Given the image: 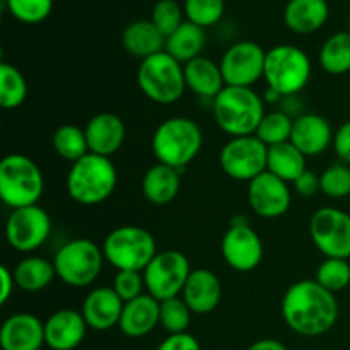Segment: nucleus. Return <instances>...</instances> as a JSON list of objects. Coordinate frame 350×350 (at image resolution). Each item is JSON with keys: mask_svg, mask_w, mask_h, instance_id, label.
I'll return each mask as SVG.
<instances>
[{"mask_svg": "<svg viewBox=\"0 0 350 350\" xmlns=\"http://www.w3.org/2000/svg\"><path fill=\"white\" fill-rule=\"evenodd\" d=\"M280 313L287 327L303 337H320L335 327L338 303L335 294L321 287L317 280L304 279L286 291Z\"/></svg>", "mask_w": 350, "mask_h": 350, "instance_id": "1", "label": "nucleus"}, {"mask_svg": "<svg viewBox=\"0 0 350 350\" xmlns=\"http://www.w3.org/2000/svg\"><path fill=\"white\" fill-rule=\"evenodd\" d=\"M212 113L219 129L231 137L255 135L265 116L263 101L252 88L226 85L212 99Z\"/></svg>", "mask_w": 350, "mask_h": 350, "instance_id": "2", "label": "nucleus"}, {"mask_svg": "<svg viewBox=\"0 0 350 350\" xmlns=\"http://www.w3.org/2000/svg\"><path fill=\"white\" fill-rule=\"evenodd\" d=\"M118 183V173L109 157L85 154L67 174V191L77 204L92 207L108 200Z\"/></svg>", "mask_w": 350, "mask_h": 350, "instance_id": "3", "label": "nucleus"}, {"mask_svg": "<svg viewBox=\"0 0 350 350\" xmlns=\"http://www.w3.org/2000/svg\"><path fill=\"white\" fill-rule=\"evenodd\" d=\"M204 144L200 126L187 116H173L161 123L152 135V152L161 164L181 171L198 156Z\"/></svg>", "mask_w": 350, "mask_h": 350, "instance_id": "4", "label": "nucleus"}, {"mask_svg": "<svg viewBox=\"0 0 350 350\" xmlns=\"http://www.w3.org/2000/svg\"><path fill=\"white\" fill-rule=\"evenodd\" d=\"M44 191L43 171L24 154H7L0 163V198L7 207L38 205Z\"/></svg>", "mask_w": 350, "mask_h": 350, "instance_id": "5", "label": "nucleus"}, {"mask_svg": "<svg viewBox=\"0 0 350 350\" xmlns=\"http://www.w3.org/2000/svg\"><path fill=\"white\" fill-rule=\"evenodd\" d=\"M101 248L106 262L111 263L118 272H144L157 255L154 236L139 226H122L113 229L105 238Z\"/></svg>", "mask_w": 350, "mask_h": 350, "instance_id": "6", "label": "nucleus"}, {"mask_svg": "<svg viewBox=\"0 0 350 350\" xmlns=\"http://www.w3.org/2000/svg\"><path fill=\"white\" fill-rule=\"evenodd\" d=\"M263 79L269 89L282 98L296 96L311 79L310 57L294 44H277L267 51Z\"/></svg>", "mask_w": 350, "mask_h": 350, "instance_id": "7", "label": "nucleus"}, {"mask_svg": "<svg viewBox=\"0 0 350 350\" xmlns=\"http://www.w3.org/2000/svg\"><path fill=\"white\" fill-rule=\"evenodd\" d=\"M137 84L150 101L157 105H173L187 89L183 64L166 51L152 55L140 62Z\"/></svg>", "mask_w": 350, "mask_h": 350, "instance_id": "8", "label": "nucleus"}, {"mask_svg": "<svg viewBox=\"0 0 350 350\" xmlns=\"http://www.w3.org/2000/svg\"><path fill=\"white\" fill-rule=\"evenodd\" d=\"M103 263H105L103 248L85 238L67 241L53 258L58 279L75 289L94 284L101 275Z\"/></svg>", "mask_w": 350, "mask_h": 350, "instance_id": "9", "label": "nucleus"}, {"mask_svg": "<svg viewBox=\"0 0 350 350\" xmlns=\"http://www.w3.org/2000/svg\"><path fill=\"white\" fill-rule=\"evenodd\" d=\"M142 273L147 294L156 297L157 301H164L183 293L191 269L183 253L178 250H166V252H157Z\"/></svg>", "mask_w": 350, "mask_h": 350, "instance_id": "10", "label": "nucleus"}, {"mask_svg": "<svg viewBox=\"0 0 350 350\" xmlns=\"http://www.w3.org/2000/svg\"><path fill=\"white\" fill-rule=\"evenodd\" d=\"M269 147L256 135L231 137L219 154L222 171L231 180L253 181L267 171Z\"/></svg>", "mask_w": 350, "mask_h": 350, "instance_id": "11", "label": "nucleus"}, {"mask_svg": "<svg viewBox=\"0 0 350 350\" xmlns=\"http://www.w3.org/2000/svg\"><path fill=\"white\" fill-rule=\"evenodd\" d=\"M310 234L327 258H350V214L335 207H321L311 215Z\"/></svg>", "mask_w": 350, "mask_h": 350, "instance_id": "12", "label": "nucleus"}, {"mask_svg": "<svg viewBox=\"0 0 350 350\" xmlns=\"http://www.w3.org/2000/svg\"><path fill=\"white\" fill-rule=\"evenodd\" d=\"M51 219L40 205L14 208L5 222V238L10 248L19 253L36 252L46 243Z\"/></svg>", "mask_w": 350, "mask_h": 350, "instance_id": "13", "label": "nucleus"}, {"mask_svg": "<svg viewBox=\"0 0 350 350\" xmlns=\"http://www.w3.org/2000/svg\"><path fill=\"white\" fill-rule=\"evenodd\" d=\"M221 252L222 258L231 269L252 272L262 263L263 243L248 221H245L243 215H236L222 238Z\"/></svg>", "mask_w": 350, "mask_h": 350, "instance_id": "14", "label": "nucleus"}, {"mask_svg": "<svg viewBox=\"0 0 350 350\" xmlns=\"http://www.w3.org/2000/svg\"><path fill=\"white\" fill-rule=\"evenodd\" d=\"M267 51L255 41H238L226 50L221 72L226 85L252 88L263 77Z\"/></svg>", "mask_w": 350, "mask_h": 350, "instance_id": "15", "label": "nucleus"}, {"mask_svg": "<svg viewBox=\"0 0 350 350\" xmlns=\"http://www.w3.org/2000/svg\"><path fill=\"white\" fill-rule=\"evenodd\" d=\"M291 200H293V195H291L289 183L269 171L248 183L250 207L260 217H282L291 208Z\"/></svg>", "mask_w": 350, "mask_h": 350, "instance_id": "16", "label": "nucleus"}, {"mask_svg": "<svg viewBox=\"0 0 350 350\" xmlns=\"http://www.w3.org/2000/svg\"><path fill=\"white\" fill-rule=\"evenodd\" d=\"M125 303L113 287H96L82 303V317L91 330L106 332L118 327Z\"/></svg>", "mask_w": 350, "mask_h": 350, "instance_id": "17", "label": "nucleus"}, {"mask_svg": "<svg viewBox=\"0 0 350 350\" xmlns=\"http://www.w3.org/2000/svg\"><path fill=\"white\" fill-rule=\"evenodd\" d=\"M44 342V323L31 313H16L0 328L2 350H40Z\"/></svg>", "mask_w": 350, "mask_h": 350, "instance_id": "18", "label": "nucleus"}, {"mask_svg": "<svg viewBox=\"0 0 350 350\" xmlns=\"http://www.w3.org/2000/svg\"><path fill=\"white\" fill-rule=\"evenodd\" d=\"M334 130L325 116L304 113L294 118L291 142L306 157L320 156L334 144Z\"/></svg>", "mask_w": 350, "mask_h": 350, "instance_id": "19", "label": "nucleus"}, {"mask_svg": "<svg viewBox=\"0 0 350 350\" xmlns=\"http://www.w3.org/2000/svg\"><path fill=\"white\" fill-rule=\"evenodd\" d=\"M88 137L89 152L111 157L123 147L126 129L123 120L115 113H99L92 116L84 129Z\"/></svg>", "mask_w": 350, "mask_h": 350, "instance_id": "20", "label": "nucleus"}, {"mask_svg": "<svg viewBox=\"0 0 350 350\" xmlns=\"http://www.w3.org/2000/svg\"><path fill=\"white\" fill-rule=\"evenodd\" d=\"M88 328L81 311L60 310L44 321V342L51 350H74L82 344Z\"/></svg>", "mask_w": 350, "mask_h": 350, "instance_id": "21", "label": "nucleus"}, {"mask_svg": "<svg viewBox=\"0 0 350 350\" xmlns=\"http://www.w3.org/2000/svg\"><path fill=\"white\" fill-rule=\"evenodd\" d=\"M181 297L191 313L208 314L219 306L222 297V286L219 277L208 269L191 270Z\"/></svg>", "mask_w": 350, "mask_h": 350, "instance_id": "22", "label": "nucleus"}, {"mask_svg": "<svg viewBox=\"0 0 350 350\" xmlns=\"http://www.w3.org/2000/svg\"><path fill=\"white\" fill-rule=\"evenodd\" d=\"M159 325V301L150 294H142L137 299L125 303L118 328L130 338L149 335Z\"/></svg>", "mask_w": 350, "mask_h": 350, "instance_id": "23", "label": "nucleus"}, {"mask_svg": "<svg viewBox=\"0 0 350 350\" xmlns=\"http://www.w3.org/2000/svg\"><path fill=\"white\" fill-rule=\"evenodd\" d=\"M330 16L327 0H289L284 9V23L293 33L311 34L325 26Z\"/></svg>", "mask_w": 350, "mask_h": 350, "instance_id": "24", "label": "nucleus"}, {"mask_svg": "<svg viewBox=\"0 0 350 350\" xmlns=\"http://www.w3.org/2000/svg\"><path fill=\"white\" fill-rule=\"evenodd\" d=\"M187 89L200 98L214 99L226 88L221 65L207 57H197L183 65Z\"/></svg>", "mask_w": 350, "mask_h": 350, "instance_id": "25", "label": "nucleus"}, {"mask_svg": "<svg viewBox=\"0 0 350 350\" xmlns=\"http://www.w3.org/2000/svg\"><path fill=\"white\" fill-rule=\"evenodd\" d=\"M181 187L180 171L166 164H154L142 178V193L154 205H167L178 197Z\"/></svg>", "mask_w": 350, "mask_h": 350, "instance_id": "26", "label": "nucleus"}, {"mask_svg": "<svg viewBox=\"0 0 350 350\" xmlns=\"http://www.w3.org/2000/svg\"><path fill=\"white\" fill-rule=\"evenodd\" d=\"M122 43L123 48L132 57L146 60L152 55L164 51L166 38L159 33V29L152 24V21L140 19L133 21L123 29Z\"/></svg>", "mask_w": 350, "mask_h": 350, "instance_id": "27", "label": "nucleus"}, {"mask_svg": "<svg viewBox=\"0 0 350 350\" xmlns=\"http://www.w3.org/2000/svg\"><path fill=\"white\" fill-rule=\"evenodd\" d=\"M205 41H207V38H205L204 27L197 26L190 21H185L171 36L166 38L164 51L185 65L193 58L202 57Z\"/></svg>", "mask_w": 350, "mask_h": 350, "instance_id": "28", "label": "nucleus"}, {"mask_svg": "<svg viewBox=\"0 0 350 350\" xmlns=\"http://www.w3.org/2000/svg\"><path fill=\"white\" fill-rule=\"evenodd\" d=\"M306 170V156L291 140L269 147V156H267L269 173L275 174L286 183H294Z\"/></svg>", "mask_w": 350, "mask_h": 350, "instance_id": "29", "label": "nucleus"}, {"mask_svg": "<svg viewBox=\"0 0 350 350\" xmlns=\"http://www.w3.org/2000/svg\"><path fill=\"white\" fill-rule=\"evenodd\" d=\"M12 272L17 289L24 293H40L46 289L57 277L53 262H48L41 256H27L21 260Z\"/></svg>", "mask_w": 350, "mask_h": 350, "instance_id": "30", "label": "nucleus"}, {"mask_svg": "<svg viewBox=\"0 0 350 350\" xmlns=\"http://www.w3.org/2000/svg\"><path fill=\"white\" fill-rule=\"evenodd\" d=\"M320 67L330 75H342L350 72V31H338L332 34L321 46Z\"/></svg>", "mask_w": 350, "mask_h": 350, "instance_id": "31", "label": "nucleus"}, {"mask_svg": "<svg viewBox=\"0 0 350 350\" xmlns=\"http://www.w3.org/2000/svg\"><path fill=\"white\" fill-rule=\"evenodd\" d=\"M53 149L62 159L68 161V163H77L79 159L89 154L88 137L82 129L77 125H62L55 130L53 139Z\"/></svg>", "mask_w": 350, "mask_h": 350, "instance_id": "32", "label": "nucleus"}, {"mask_svg": "<svg viewBox=\"0 0 350 350\" xmlns=\"http://www.w3.org/2000/svg\"><path fill=\"white\" fill-rule=\"evenodd\" d=\"M27 82L23 72L12 64H0V105L3 109H16L26 101Z\"/></svg>", "mask_w": 350, "mask_h": 350, "instance_id": "33", "label": "nucleus"}, {"mask_svg": "<svg viewBox=\"0 0 350 350\" xmlns=\"http://www.w3.org/2000/svg\"><path fill=\"white\" fill-rule=\"evenodd\" d=\"M294 120L286 111L265 113L263 120L260 122L255 135L265 144L267 147L279 146V144L289 142L293 133Z\"/></svg>", "mask_w": 350, "mask_h": 350, "instance_id": "34", "label": "nucleus"}, {"mask_svg": "<svg viewBox=\"0 0 350 350\" xmlns=\"http://www.w3.org/2000/svg\"><path fill=\"white\" fill-rule=\"evenodd\" d=\"M190 321L191 310L181 296L159 301V325L167 334H187Z\"/></svg>", "mask_w": 350, "mask_h": 350, "instance_id": "35", "label": "nucleus"}, {"mask_svg": "<svg viewBox=\"0 0 350 350\" xmlns=\"http://www.w3.org/2000/svg\"><path fill=\"white\" fill-rule=\"evenodd\" d=\"M321 287L330 293H338L350 286V263L344 258H327L318 267L314 277Z\"/></svg>", "mask_w": 350, "mask_h": 350, "instance_id": "36", "label": "nucleus"}, {"mask_svg": "<svg viewBox=\"0 0 350 350\" xmlns=\"http://www.w3.org/2000/svg\"><path fill=\"white\" fill-rule=\"evenodd\" d=\"M185 16L200 27L215 26L224 16V0H185Z\"/></svg>", "mask_w": 350, "mask_h": 350, "instance_id": "37", "label": "nucleus"}, {"mask_svg": "<svg viewBox=\"0 0 350 350\" xmlns=\"http://www.w3.org/2000/svg\"><path fill=\"white\" fill-rule=\"evenodd\" d=\"M14 19L24 24H40L53 10V0H5Z\"/></svg>", "mask_w": 350, "mask_h": 350, "instance_id": "38", "label": "nucleus"}, {"mask_svg": "<svg viewBox=\"0 0 350 350\" xmlns=\"http://www.w3.org/2000/svg\"><path fill=\"white\" fill-rule=\"evenodd\" d=\"M321 193L330 198H345L350 195V166L335 163L320 174Z\"/></svg>", "mask_w": 350, "mask_h": 350, "instance_id": "39", "label": "nucleus"}, {"mask_svg": "<svg viewBox=\"0 0 350 350\" xmlns=\"http://www.w3.org/2000/svg\"><path fill=\"white\" fill-rule=\"evenodd\" d=\"M185 16V9L176 2V0H159V2L154 5L152 10V21L154 26L159 29V33L164 38L171 36L181 24Z\"/></svg>", "mask_w": 350, "mask_h": 350, "instance_id": "40", "label": "nucleus"}, {"mask_svg": "<svg viewBox=\"0 0 350 350\" xmlns=\"http://www.w3.org/2000/svg\"><path fill=\"white\" fill-rule=\"evenodd\" d=\"M113 289L118 294L123 303L137 299L142 296L146 289V280L142 272H130V270H120L113 279Z\"/></svg>", "mask_w": 350, "mask_h": 350, "instance_id": "41", "label": "nucleus"}, {"mask_svg": "<svg viewBox=\"0 0 350 350\" xmlns=\"http://www.w3.org/2000/svg\"><path fill=\"white\" fill-rule=\"evenodd\" d=\"M334 149L340 163H345L350 166V120L342 123L334 135Z\"/></svg>", "mask_w": 350, "mask_h": 350, "instance_id": "42", "label": "nucleus"}, {"mask_svg": "<svg viewBox=\"0 0 350 350\" xmlns=\"http://www.w3.org/2000/svg\"><path fill=\"white\" fill-rule=\"evenodd\" d=\"M156 350H202L197 338L190 334H174L164 338Z\"/></svg>", "mask_w": 350, "mask_h": 350, "instance_id": "43", "label": "nucleus"}, {"mask_svg": "<svg viewBox=\"0 0 350 350\" xmlns=\"http://www.w3.org/2000/svg\"><path fill=\"white\" fill-rule=\"evenodd\" d=\"M293 187L294 190H296L299 195H303V197H313V195H317L318 191H321L320 176L311 173L310 170H306L296 181H294Z\"/></svg>", "mask_w": 350, "mask_h": 350, "instance_id": "44", "label": "nucleus"}, {"mask_svg": "<svg viewBox=\"0 0 350 350\" xmlns=\"http://www.w3.org/2000/svg\"><path fill=\"white\" fill-rule=\"evenodd\" d=\"M0 304H5L12 296L14 289H16V279H14V272L7 269L5 265L0 267Z\"/></svg>", "mask_w": 350, "mask_h": 350, "instance_id": "45", "label": "nucleus"}, {"mask_svg": "<svg viewBox=\"0 0 350 350\" xmlns=\"http://www.w3.org/2000/svg\"><path fill=\"white\" fill-rule=\"evenodd\" d=\"M246 350H287V347L275 338H262V340L253 342Z\"/></svg>", "mask_w": 350, "mask_h": 350, "instance_id": "46", "label": "nucleus"}, {"mask_svg": "<svg viewBox=\"0 0 350 350\" xmlns=\"http://www.w3.org/2000/svg\"><path fill=\"white\" fill-rule=\"evenodd\" d=\"M349 31H350V14H349Z\"/></svg>", "mask_w": 350, "mask_h": 350, "instance_id": "47", "label": "nucleus"}, {"mask_svg": "<svg viewBox=\"0 0 350 350\" xmlns=\"http://www.w3.org/2000/svg\"><path fill=\"white\" fill-rule=\"evenodd\" d=\"M321 350H335V349H321Z\"/></svg>", "mask_w": 350, "mask_h": 350, "instance_id": "48", "label": "nucleus"}]
</instances>
